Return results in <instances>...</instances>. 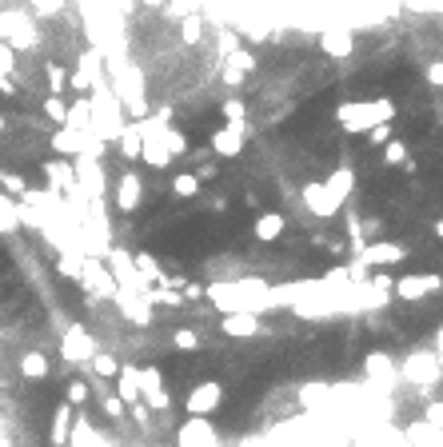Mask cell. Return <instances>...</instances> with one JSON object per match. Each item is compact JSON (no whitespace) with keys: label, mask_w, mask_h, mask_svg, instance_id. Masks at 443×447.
Returning a JSON list of instances; mask_svg holds the SVG:
<instances>
[{"label":"cell","mask_w":443,"mask_h":447,"mask_svg":"<svg viewBox=\"0 0 443 447\" xmlns=\"http://www.w3.org/2000/svg\"><path fill=\"white\" fill-rule=\"evenodd\" d=\"M0 184H4V188H9L12 196H24V192H28V188H24V180H21V176H9V172H4V176H0Z\"/></svg>","instance_id":"9"},{"label":"cell","mask_w":443,"mask_h":447,"mask_svg":"<svg viewBox=\"0 0 443 447\" xmlns=\"http://www.w3.org/2000/svg\"><path fill=\"white\" fill-rule=\"evenodd\" d=\"M224 116H228V120H240V116H244V104H240V100H228V104H224Z\"/></svg>","instance_id":"15"},{"label":"cell","mask_w":443,"mask_h":447,"mask_svg":"<svg viewBox=\"0 0 443 447\" xmlns=\"http://www.w3.org/2000/svg\"><path fill=\"white\" fill-rule=\"evenodd\" d=\"M44 108H48V116H52V120H64V104L56 100V96H48V100H44Z\"/></svg>","instance_id":"14"},{"label":"cell","mask_w":443,"mask_h":447,"mask_svg":"<svg viewBox=\"0 0 443 447\" xmlns=\"http://www.w3.org/2000/svg\"><path fill=\"white\" fill-rule=\"evenodd\" d=\"M136 391H140V384H136V376H132V372H120V399H128V404H136Z\"/></svg>","instance_id":"6"},{"label":"cell","mask_w":443,"mask_h":447,"mask_svg":"<svg viewBox=\"0 0 443 447\" xmlns=\"http://www.w3.org/2000/svg\"><path fill=\"white\" fill-rule=\"evenodd\" d=\"M348 44H352V41H348V36H323V48H328V52H348Z\"/></svg>","instance_id":"13"},{"label":"cell","mask_w":443,"mask_h":447,"mask_svg":"<svg viewBox=\"0 0 443 447\" xmlns=\"http://www.w3.org/2000/svg\"><path fill=\"white\" fill-rule=\"evenodd\" d=\"M216 399H220V387H216V384H204V387H196V396L188 399L192 416H200V411H212V407H216Z\"/></svg>","instance_id":"2"},{"label":"cell","mask_w":443,"mask_h":447,"mask_svg":"<svg viewBox=\"0 0 443 447\" xmlns=\"http://www.w3.org/2000/svg\"><path fill=\"white\" fill-rule=\"evenodd\" d=\"M184 36H188V41H196V36H200V24L188 21V24H184Z\"/></svg>","instance_id":"18"},{"label":"cell","mask_w":443,"mask_h":447,"mask_svg":"<svg viewBox=\"0 0 443 447\" xmlns=\"http://www.w3.org/2000/svg\"><path fill=\"white\" fill-rule=\"evenodd\" d=\"M387 160H392V164H400V160H403V144H400V140L387 144Z\"/></svg>","instance_id":"16"},{"label":"cell","mask_w":443,"mask_h":447,"mask_svg":"<svg viewBox=\"0 0 443 447\" xmlns=\"http://www.w3.org/2000/svg\"><path fill=\"white\" fill-rule=\"evenodd\" d=\"M92 367H96L100 376H116V372H120V364H116L112 356H96V359H92Z\"/></svg>","instance_id":"8"},{"label":"cell","mask_w":443,"mask_h":447,"mask_svg":"<svg viewBox=\"0 0 443 447\" xmlns=\"http://www.w3.org/2000/svg\"><path fill=\"white\" fill-rule=\"evenodd\" d=\"M400 292L403 295H423V292H427V280H403Z\"/></svg>","instance_id":"12"},{"label":"cell","mask_w":443,"mask_h":447,"mask_svg":"<svg viewBox=\"0 0 443 447\" xmlns=\"http://www.w3.org/2000/svg\"><path fill=\"white\" fill-rule=\"evenodd\" d=\"M280 232H283V216H276V212H264L260 220H256V236H260V240H276Z\"/></svg>","instance_id":"3"},{"label":"cell","mask_w":443,"mask_h":447,"mask_svg":"<svg viewBox=\"0 0 443 447\" xmlns=\"http://www.w3.org/2000/svg\"><path fill=\"white\" fill-rule=\"evenodd\" d=\"M176 347H196V335H192V332H176Z\"/></svg>","instance_id":"17"},{"label":"cell","mask_w":443,"mask_h":447,"mask_svg":"<svg viewBox=\"0 0 443 447\" xmlns=\"http://www.w3.org/2000/svg\"><path fill=\"white\" fill-rule=\"evenodd\" d=\"M136 200H140V184H136V176H128L120 184V208H136Z\"/></svg>","instance_id":"4"},{"label":"cell","mask_w":443,"mask_h":447,"mask_svg":"<svg viewBox=\"0 0 443 447\" xmlns=\"http://www.w3.org/2000/svg\"><path fill=\"white\" fill-rule=\"evenodd\" d=\"M84 399H88V384H76V379H72L68 384V404H84Z\"/></svg>","instance_id":"10"},{"label":"cell","mask_w":443,"mask_h":447,"mask_svg":"<svg viewBox=\"0 0 443 447\" xmlns=\"http://www.w3.org/2000/svg\"><path fill=\"white\" fill-rule=\"evenodd\" d=\"M24 376H48V359L36 356V352H32V356H24Z\"/></svg>","instance_id":"5"},{"label":"cell","mask_w":443,"mask_h":447,"mask_svg":"<svg viewBox=\"0 0 443 447\" xmlns=\"http://www.w3.org/2000/svg\"><path fill=\"white\" fill-rule=\"evenodd\" d=\"M212 152H220V156H236V152H240V132H236V124L216 128V136H212Z\"/></svg>","instance_id":"1"},{"label":"cell","mask_w":443,"mask_h":447,"mask_svg":"<svg viewBox=\"0 0 443 447\" xmlns=\"http://www.w3.org/2000/svg\"><path fill=\"white\" fill-rule=\"evenodd\" d=\"M228 332H256V324L248 315H232V320H228Z\"/></svg>","instance_id":"11"},{"label":"cell","mask_w":443,"mask_h":447,"mask_svg":"<svg viewBox=\"0 0 443 447\" xmlns=\"http://www.w3.org/2000/svg\"><path fill=\"white\" fill-rule=\"evenodd\" d=\"M196 188H200L196 176H176V196H196Z\"/></svg>","instance_id":"7"}]
</instances>
